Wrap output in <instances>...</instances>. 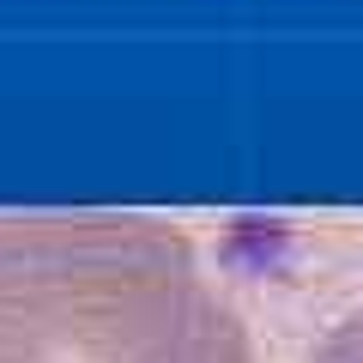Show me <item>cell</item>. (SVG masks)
<instances>
[{"mask_svg":"<svg viewBox=\"0 0 363 363\" xmlns=\"http://www.w3.org/2000/svg\"><path fill=\"white\" fill-rule=\"evenodd\" d=\"M0 363H255L194 248L152 218H0Z\"/></svg>","mask_w":363,"mask_h":363,"instance_id":"6da1fadb","label":"cell"},{"mask_svg":"<svg viewBox=\"0 0 363 363\" xmlns=\"http://www.w3.org/2000/svg\"><path fill=\"white\" fill-rule=\"evenodd\" d=\"M309 363H363V303L357 309L345 315V321L333 327V333L321 339V345H315V357Z\"/></svg>","mask_w":363,"mask_h":363,"instance_id":"7a4b0ae2","label":"cell"}]
</instances>
